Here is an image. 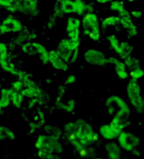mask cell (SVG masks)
I'll return each mask as SVG.
<instances>
[{
	"mask_svg": "<svg viewBox=\"0 0 144 159\" xmlns=\"http://www.w3.org/2000/svg\"><path fill=\"white\" fill-rule=\"evenodd\" d=\"M128 73H129V76L131 77V79L137 80V81H138L139 79H141L142 77H144V69L142 68V66L141 67H138L137 69L131 70Z\"/></svg>",
	"mask_w": 144,
	"mask_h": 159,
	"instance_id": "cell-29",
	"label": "cell"
},
{
	"mask_svg": "<svg viewBox=\"0 0 144 159\" xmlns=\"http://www.w3.org/2000/svg\"><path fill=\"white\" fill-rule=\"evenodd\" d=\"M120 25V17L119 16H115V15H111V16H107L105 19H103L102 23H101V29L102 30H106L107 28L115 26Z\"/></svg>",
	"mask_w": 144,
	"mask_h": 159,
	"instance_id": "cell-22",
	"label": "cell"
},
{
	"mask_svg": "<svg viewBox=\"0 0 144 159\" xmlns=\"http://www.w3.org/2000/svg\"><path fill=\"white\" fill-rule=\"evenodd\" d=\"M0 113H2V111H0Z\"/></svg>",
	"mask_w": 144,
	"mask_h": 159,
	"instance_id": "cell-39",
	"label": "cell"
},
{
	"mask_svg": "<svg viewBox=\"0 0 144 159\" xmlns=\"http://www.w3.org/2000/svg\"><path fill=\"white\" fill-rule=\"evenodd\" d=\"M63 135L77 152L89 148L99 139L92 125L83 119L66 123L63 126Z\"/></svg>",
	"mask_w": 144,
	"mask_h": 159,
	"instance_id": "cell-1",
	"label": "cell"
},
{
	"mask_svg": "<svg viewBox=\"0 0 144 159\" xmlns=\"http://www.w3.org/2000/svg\"><path fill=\"white\" fill-rule=\"evenodd\" d=\"M11 88L12 89V90H14V91H16V92H21L24 88H25V85H24V84L20 81V80H16V81H14V82H12V84H11Z\"/></svg>",
	"mask_w": 144,
	"mask_h": 159,
	"instance_id": "cell-32",
	"label": "cell"
},
{
	"mask_svg": "<svg viewBox=\"0 0 144 159\" xmlns=\"http://www.w3.org/2000/svg\"><path fill=\"white\" fill-rule=\"evenodd\" d=\"M118 144L119 146L126 151V152H135L137 147L139 146V138L129 131H122L121 134L118 136Z\"/></svg>",
	"mask_w": 144,
	"mask_h": 159,
	"instance_id": "cell-10",
	"label": "cell"
},
{
	"mask_svg": "<svg viewBox=\"0 0 144 159\" xmlns=\"http://www.w3.org/2000/svg\"><path fill=\"white\" fill-rule=\"evenodd\" d=\"M15 13L35 17L39 14V0H14Z\"/></svg>",
	"mask_w": 144,
	"mask_h": 159,
	"instance_id": "cell-9",
	"label": "cell"
},
{
	"mask_svg": "<svg viewBox=\"0 0 144 159\" xmlns=\"http://www.w3.org/2000/svg\"><path fill=\"white\" fill-rule=\"evenodd\" d=\"M118 14V16L120 17V25H122V26L126 30L130 37H136L138 33V29L132 20L133 18L131 17L130 11L124 9Z\"/></svg>",
	"mask_w": 144,
	"mask_h": 159,
	"instance_id": "cell-13",
	"label": "cell"
},
{
	"mask_svg": "<svg viewBox=\"0 0 144 159\" xmlns=\"http://www.w3.org/2000/svg\"><path fill=\"white\" fill-rule=\"evenodd\" d=\"M0 67L4 71L18 76L20 69H18L9 59V49L6 43L0 41Z\"/></svg>",
	"mask_w": 144,
	"mask_h": 159,
	"instance_id": "cell-12",
	"label": "cell"
},
{
	"mask_svg": "<svg viewBox=\"0 0 144 159\" xmlns=\"http://www.w3.org/2000/svg\"><path fill=\"white\" fill-rule=\"evenodd\" d=\"M123 62L125 64V66H126L127 70H129V71L137 69L138 67H141L139 60L137 59L136 57H133V56H129V57L125 58Z\"/></svg>",
	"mask_w": 144,
	"mask_h": 159,
	"instance_id": "cell-24",
	"label": "cell"
},
{
	"mask_svg": "<svg viewBox=\"0 0 144 159\" xmlns=\"http://www.w3.org/2000/svg\"><path fill=\"white\" fill-rule=\"evenodd\" d=\"M111 49L122 59L129 57L132 55L133 52V47L132 45L127 41H121L115 35L111 34L108 35L107 38Z\"/></svg>",
	"mask_w": 144,
	"mask_h": 159,
	"instance_id": "cell-7",
	"label": "cell"
},
{
	"mask_svg": "<svg viewBox=\"0 0 144 159\" xmlns=\"http://www.w3.org/2000/svg\"><path fill=\"white\" fill-rule=\"evenodd\" d=\"M82 32L92 41H99L101 39V27L98 16L94 12H87L81 20Z\"/></svg>",
	"mask_w": 144,
	"mask_h": 159,
	"instance_id": "cell-4",
	"label": "cell"
},
{
	"mask_svg": "<svg viewBox=\"0 0 144 159\" xmlns=\"http://www.w3.org/2000/svg\"><path fill=\"white\" fill-rule=\"evenodd\" d=\"M45 159H61V158H60V156L57 153H52L49 156H47Z\"/></svg>",
	"mask_w": 144,
	"mask_h": 159,
	"instance_id": "cell-34",
	"label": "cell"
},
{
	"mask_svg": "<svg viewBox=\"0 0 144 159\" xmlns=\"http://www.w3.org/2000/svg\"><path fill=\"white\" fill-rule=\"evenodd\" d=\"M24 98H25L23 97V95L21 93L16 92L11 88V104L13 107H15L17 109L21 108L24 103Z\"/></svg>",
	"mask_w": 144,
	"mask_h": 159,
	"instance_id": "cell-23",
	"label": "cell"
},
{
	"mask_svg": "<svg viewBox=\"0 0 144 159\" xmlns=\"http://www.w3.org/2000/svg\"><path fill=\"white\" fill-rule=\"evenodd\" d=\"M106 108L110 116H126L130 117L131 109L127 102L120 96H110L106 100Z\"/></svg>",
	"mask_w": 144,
	"mask_h": 159,
	"instance_id": "cell-6",
	"label": "cell"
},
{
	"mask_svg": "<svg viewBox=\"0 0 144 159\" xmlns=\"http://www.w3.org/2000/svg\"><path fill=\"white\" fill-rule=\"evenodd\" d=\"M35 145L38 150V155L42 159H45L52 153L58 154L63 152V146L59 139L50 135H39L36 139Z\"/></svg>",
	"mask_w": 144,
	"mask_h": 159,
	"instance_id": "cell-3",
	"label": "cell"
},
{
	"mask_svg": "<svg viewBox=\"0 0 144 159\" xmlns=\"http://www.w3.org/2000/svg\"><path fill=\"white\" fill-rule=\"evenodd\" d=\"M94 159H105V158H101V157H97V158H94Z\"/></svg>",
	"mask_w": 144,
	"mask_h": 159,
	"instance_id": "cell-37",
	"label": "cell"
},
{
	"mask_svg": "<svg viewBox=\"0 0 144 159\" xmlns=\"http://www.w3.org/2000/svg\"><path fill=\"white\" fill-rule=\"evenodd\" d=\"M75 108H76V100L75 99H69L68 101L66 102H63L62 106H61V109L66 111V112H73L75 111Z\"/></svg>",
	"mask_w": 144,
	"mask_h": 159,
	"instance_id": "cell-28",
	"label": "cell"
},
{
	"mask_svg": "<svg viewBox=\"0 0 144 159\" xmlns=\"http://www.w3.org/2000/svg\"><path fill=\"white\" fill-rule=\"evenodd\" d=\"M49 54V64L53 66V68L60 71H67L69 69V64H67L57 52L56 50H50L48 52Z\"/></svg>",
	"mask_w": 144,
	"mask_h": 159,
	"instance_id": "cell-17",
	"label": "cell"
},
{
	"mask_svg": "<svg viewBox=\"0 0 144 159\" xmlns=\"http://www.w3.org/2000/svg\"><path fill=\"white\" fill-rule=\"evenodd\" d=\"M34 45L36 47V51H37V56H39L42 65H47L49 64V54H48V50L46 49V47L37 41H34Z\"/></svg>",
	"mask_w": 144,
	"mask_h": 159,
	"instance_id": "cell-19",
	"label": "cell"
},
{
	"mask_svg": "<svg viewBox=\"0 0 144 159\" xmlns=\"http://www.w3.org/2000/svg\"><path fill=\"white\" fill-rule=\"evenodd\" d=\"M83 60L86 64L94 66H105L107 65V57L105 52L95 48H90L83 52Z\"/></svg>",
	"mask_w": 144,
	"mask_h": 159,
	"instance_id": "cell-8",
	"label": "cell"
},
{
	"mask_svg": "<svg viewBox=\"0 0 144 159\" xmlns=\"http://www.w3.org/2000/svg\"><path fill=\"white\" fill-rule=\"evenodd\" d=\"M143 102H144V95H143Z\"/></svg>",
	"mask_w": 144,
	"mask_h": 159,
	"instance_id": "cell-38",
	"label": "cell"
},
{
	"mask_svg": "<svg viewBox=\"0 0 144 159\" xmlns=\"http://www.w3.org/2000/svg\"><path fill=\"white\" fill-rule=\"evenodd\" d=\"M87 3L84 0H57L54 7L52 18H61L64 15L77 14L82 16L86 13Z\"/></svg>",
	"mask_w": 144,
	"mask_h": 159,
	"instance_id": "cell-2",
	"label": "cell"
},
{
	"mask_svg": "<svg viewBox=\"0 0 144 159\" xmlns=\"http://www.w3.org/2000/svg\"><path fill=\"white\" fill-rule=\"evenodd\" d=\"M107 63L114 66L115 74H116L117 78L119 80H121V81H125V80L129 77V73L125 66L124 62H122L119 58L111 56V57L107 58Z\"/></svg>",
	"mask_w": 144,
	"mask_h": 159,
	"instance_id": "cell-15",
	"label": "cell"
},
{
	"mask_svg": "<svg viewBox=\"0 0 144 159\" xmlns=\"http://www.w3.org/2000/svg\"><path fill=\"white\" fill-rule=\"evenodd\" d=\"M124 9V3L121 1V0H112L111 2H109V10L112 11L120 13Z\"/></svg>",
	"mask_w": 144,
	"mask_h": 159,
	"instance_id": "cell-26",
	"label": "cell"
},
{
	"mask_svg": "<svg viewBox=\"0 0 144 159\" xmlns=\"http://www.w3.org/2000/svg\"><path fill=\"white\" fill-rule=\"evenodd\" d=\"M128 1H129L130 3H133V2L135 1V0H128Z\"/></svg>",
	"mask_w": 144,
	"mask_h": 159,
	"instance_id": "cell-36",
	"label": "cell"
},
{
	"mask_svg": "<svg viewBox=\"0 0 144 159\" xmlns=\"http://www.w3.org/2000/svg\"><path fill=\"white\" fill-rule=\"evenodd\" d=\"M126 96L127 98L133 107V109L137 113L144 112V102H143V95L141 92L140 85L137 80L130 79L126 85Z\"/></svg>",
	"mask_w": 144,
	"mask_h": 159,
	"instance_id": "cell-5",
	"label": "cell"
},
{
	"mask_svg": "<svg viewBox=\"0 0 144 159\" xmlns=\"http://www.w3.org/2000/svg\"><path fill=\"white\" fill-rule=\"evenodd\" d=\"M130 14H131V17H132V18H135V19H140V18H142V16H143L142 11H137V10L132 11L130 12Z\"/></svg>",
	"mask_w": 144,
	"mask_h": 159,
	"instance_id": "cell-33",
	"label": "cell"
},
{
	"mask_svg": "<svg viewBox=\"0 0 144 159\" xmlns=\"http://www.w3.org/2000/svg\"><path fill=\"white\" fill-rule=\"evenodd\" d=\"M11 105V87L1 88L0 90V111L3 112V110Z\"/></svg>",
	"mask_w": 144,
	"mask_h": 159,
	"instance_id": "cell-20",
	"label": "cell"
},
{
	"mask_svg": "<svg viewBox=\"0 0 144 159\" xmlns=\"http://www.w3.org/2000/svg\"><path fill=\"white\" fill-rule=\"evenodd\" d=\"M96 1H97L99 4H107V3L111 2L112 0H96Z\"/></svg>",
	"mask_w": 144,
	"mask_h": 159,
	"instance_id": "cell-35",
	"label": "cell"
},
{
	"mask_svg": "<svg viewBox=\"0 0 144 159\" xmlns=\"http://www.w3.org/2000/svg\"><path fill=\"white\" fill-rule=\"evenodd\" d=\"M0 7L10 11L11 13H15L14 0H0Z\"/></svg>",
	"mask_w": 144,
	"mask_h": 159,
	"instance_id": "cell-27",
	"label": "cell"
},
{
	"mask_svg": "<svg viewBox=\"0 0 144 159\" xmlns=\"http://www.w3.org/2000/svg\"><path fill=\"white\" fill-rule=\"evenodd\" d=\"M0 88H1V85H0Z\"/></svg>",
	"mask_w": 144,
	"mask_h": 159,
	"instance_id": "cell-40",
	"label": "cell"
},
{
	"mask_svg": "<svg viewBox=\"0 0 144 159\" xmlns=\"http://www.w3.org/2000/svg\"><path fill=\"white\" fill-rule=\"evenodd\" d=\"M24 28L25 26L21 20L12 14L4 18L0 23V34L1 35L16 34L21 32Z\"/></svg>",
	"mask_w": 144,
	"mask_h": 159,
	"instance_id": "cell-11",
	"label": "cell"
},
{
	"mask_svg": "<svg viewBox=\"0 0 144 159\" xmlns=\"http://www.w3.org/2000/svg\"><path fill=\"white\" fill-rule=\"evenodd\" d=\"M81 27V20L75 16H69L66 21L65 30L67 33L72 32L76 29H80Z\"/></svg>",
	"mask_w": 144,
	"mask_h": 159,
	"instance_id": "cell-21",
	"label": "cell"
},
{
	"mask_svg": "<svg viewBox=\"0 0 144 159\" xmlns=\"http://www.w3.org/2000/svg\"><path fill=\"white\" fill-rule=\"evenodd\" d=\"M57 52L58 53V55L67 63L70 64V60L72 57V54H73V50L70 47V43L68 39H61L59 40V42L57 43V49H56Z\"/></svg>",
	"mask_w": 144,
	"mask_h": 159,
	"instance_id": "cell-16",
	"label": "cell"
},
{
	"mask_svg": "<svg viewBox=\"0 0 144 159\" xmlns=\"http://www.w3.org/2000/svg\"><path fill=\"white\" fill-rule=\"evenodd\" d=\"M107 156L108 159H121L122 158V148L118 143L110 141L105 145Z\"/></svg>",
	"mask_w": 144,
	"mask_h": 159,
	"instance_id": "cell-18",
	"label": "cell"
},
{
	"mask_svg": "<svg viewBox=\"0 0 144 159\" xmlns=\"http://www.w3.org/2000/svg\"><path fill=\"white\" fill-rule=\"evenodd\" d=\"M122 130L123 128L111 122L109 124H104L99 126V134L103 139L107 140H112L117 139Z\"/></svg>",
	"mask_w": 144,
	"mask_h": 159,
	"instance_id": "cell-14",
	"label": "cell"
},
{
	"mask_svg": "<svg viewBox=\"0 0 144 159\" xmlns=\"http://www.w3.org/2000/svg\"><path fill=\"white\" fill-rule=\"evenodd\" d=\"M77 78L75 74H70L67 76V78L65 79V82H64V85L67 86H71V85H74L75 84H77Z\"/></svg>",
	"mask_w": 144,
	"mask_h": 159,
	"instance_id": "cell-31",
	"label": "cell"
},
{
	"mask_svg": "<svg viewBox=\"0 0 144 159\" xmlns=\"http://www.w3.org/2000/svg\"><path fill=\"white\" fill-rule=\"evenodd\" d=\"M67 39L74 41H80V29H76L67 33Z\"/></svg>",
	"mask_w": 144,
	"mask_h": 159,
	"instance_id": "cell-30",
	"label": "cell"
},
{
	"mask_svg": "<svg viewBox=\"0 0 144 159\" xmlns=\"http://www.w3.org/2000/svg\"><path fill=\"white\" fill-rule=\"evenodd\" d=\"M45 130L47 132V135H50L56 139H58L62 136L63 134V131L58 128L57 126H55V125H46L45 126Z\"/></svg>",
	"mask_w": 144,
	"mask_h": 159,
	"instance_id": "cell-25",
	"label": "cell"
}]
</instances>
